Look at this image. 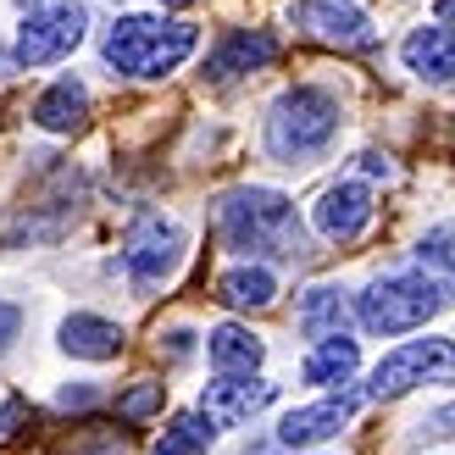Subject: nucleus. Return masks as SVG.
Returning a JSON list of instances; mask_svg holds the SVG:
<instances>
[{
    "label": "nucleus",
    "instance_id": "8",
    "mask_svg": "<svg viewBox=\"0 0 455 455\" xmlns=\"http://www.w3.org/2000/svg\"><path fill=\"white\" fill-rule=\"evenodd\" d=\"M289 22L300 34L333 44V51H372L378 44L372 17L361 12L355 0H300V6H289Z\"/></svg>",
    "mask_w": 455,
    "mask_h": 455
},
{
    "label": "nucleus",
    "instance_id": "13",
    "mask_svg": "<svg viewBox=\"0 0 455 455\" xmlns=\"http://www.w3.org/2000/svg\"><path fill=\"white\" fill-rule=\"evenodd\" d=\"M405 67L427 84H455V28L450 22H434V28H411L400 44Z\"/></svg>",
    "mask_w": 455,
    "mask_h": 455
},
{
    "label": "nucleus",
    "instance_id": "4",
    "mask_svg": "<svg viewBox=\"0 0 455 455\" xmlns=\"http://www.w3.org/2000/svg\"><path fill=\"white\" fill-rule=\"evenodd\" d=\"M339 133V100L328 89L316 84H294L283 89L278 100L267 111V150L278 156V162H311V156H323Z\"/></svg>",
    "mask_w": 455,
    "mask_h": 455
},
{
    "label": "nucleus",
    "instance_id": "3",
    "mask_svg": "<svg viewBox=\"0 0 455 455\" xmlns=\"http://www.w3.org/2000/svg\"><path fill=\"white\" fill-rule=\"evenodd\" d=\"M455 300V294L434 278V272H389L355 294V323L378 333V339H395V333H411L427 328L434 316Z\"/></svg>",
    "mask_w": 455,
    "mask_h": 455
},
{
    "label": "nucleus",
    "instance_id": "17",
    "mask_svg": "<svg viewBox=\"0 0 455 455\" xmlns=\"http://www.w3.org/2000/svg\"><path fill=\"white\" fill-rule=\"evenodd\" d=\"M84 117H89V89H84L78 78H56V84L34 100V123H39L44 133H73Z\"/></svg>",
    "mask_w": 455,
    "mask_h": 455
},
{
    "label": "nucleus",
    "instance_id": "23",
    "mask_svg": "<svg viewBox=\"0 0 455 455\" xmlns=\"http://www.w3.org/2000/svg\"><path fill=\"white\" fill-rule=\"evenodd\" d=\"M17 328H22V311H17L12 300H0V350H6L12 339H17Z\"/></svg>",
    "mask_w": 455,
    "mask_h": 455
},
{
    "label": "nucleus",
    "instance_id": "27",
    "mask_svg": "<svg viewBox=\"0 0 455 455\" xmlns=\"http://www.w3.org/2000/svg\"><path fill=\"white\" fill-rule=\"evenodd\" d=\"M189 339H195L189 328H172V333H167V355H172V361H178V355H189Z\"/></svg>",
    "mask_w": 455,
    "mask_h": 455
},
{
    "label": "nucleus",
    "instance_id": "7",
    "mask_svg": "<svg viewBox=\"0 0 455 455\" xmlns=\"http://www.w3.org/2000/svg\"><path fill=\"white\" fill-rule=\"evenodd\" d=\"M178 261H184V228H178L172 217H162V212L140 217L133 234L123 239V267H128L133 289H145V294L162 289L178 272Z\"/></svg>",
    "mask_w": 455,
    "mask_h": 455
},
{
    "label": "nucleus",
    "instance_id": "24",
    "mask_svg": "<svg viewBox=\"0 0 455 455\" xmlns=\"http://www.w3.org/2000/svg\"><path fill=\"white\" fill-rule=\"evenodd\" d=\"M84 405H95V389L78 383V389H61V411H84Z\"/></svg>",
    "mask_w": 455,
    "mask_h": 455
},
{
    "label": "nucleus",
    "instance_id": "9",
    "mask_svg": "<svg viewBox=\"0 0 455 455\" xmlns=\"http://www.w3.org/2000/svg\"><path fill=\"white\" fill-rule=\"evenodd\" d=\"M372 189L361 184V178H339V184H328L323 195H316V206H311V222H316V234L333 239V244H350L361 239L372 228Z\"/></svg>",
    "mask_w": 455,
    "mask_h": 455
},
{
    "label": "nucleus",
    "instance_id": "29",
    "mask_svg": "<svg viewBox=\"0 0 455 455\" xmlns=\"http://www.w3.org/2000/svg\"><path fill=\"white\" fill-rule=\"evenodd\" d=\"M250 455H278V450H272V444H250Z\"/></svg>",
    "mask_w": 455,
    "mask_h": 455
},
{
    "label": "nucleus",
    "instance_id": "10",
    "mask_svg": "<svg viewBox=\"0 0 455 455\" xmlns=\"http://www.w3.org/2000/svg\"><path fill=\"white\" fill-rule=\"evenodd\" d=\"M278 383H267L256 372H217V383H206L200 395V411H206L212 427H244L256 411H267Z\"/></svg>",
    "mask_w": 455,
    "mask_h": 455
},
{
    "label": "nucleus",
    "instance_id": "11",
    "mask_svg": "<svg viewBox=\"0 0 455 455\" xmlns=\"http://www.w3.org/2000/svg\"><path fill=\"white\" fill-rule=\"evenodd\" d=\"M355 417V395H333V400H316V405H300L278 422V444L283 450H311V444H328L345 434V422Z\"/></svg>",
    "mask_w": 455,
    "mask_h": 455
},
{
    "label": "nucleus",
    "instance_id": "15",
    "mask_svg": "<svg viewBox=\"0 0 455 455\" xmlns=\"http://www.w3.org/2000/svg\"><path fill=\"white\" fill-rule=\"evenodd\" d=\"M217 300L234 306V311H267L272 300H278V278H272V267H261V261L228 267L217 278Z\"/></svg>",
    "mask_w": 455,
    "mask_h": 455
},
{
    "label": "nucleus",
    "instance_id": "28",
    "mask_svg": "<svg viewBox=\"0 0 455 455\" xmlns=\"http://www.w3.org/2000/svg\"><path fill=\"white\" fill-rule=\"evenodd\" d=\"M434 12H439V22H455V0H439Z\"/></svg>",
    "mask_w": 455,
    "mask_h": 455
},
{
    "label": "nucleus",
    "instance_id": "19",
    "mask_svg": "<svg viewBox=\"0 0 455 455\" xmlns=\"http://www.w3.org/2000/svg\"><path fill=\"white\" fill-rule=\"evenodd\" d=\"M206 355H212V367L217 372H256L261 367V355H267V345L250 328H239V323H222V328H212L206 333Z\"/></svg>",
    "mask_w": 455,
    "mask_h": 455
},
{
    "label": "nucleus",
    "instance_id": "21",
    "mask_svg": "<svg viewBox=\"0 0 455 455\" xmlns=\"http://www.w3.org/2000/svg\"><path fill=\"white\" fill-rule=\"evenodd\" d=\"M417 261H422V272H434V278L455 294V228H434V234L417 244Z\"/></svg>",
    "mask_w": 455,
    "mask_h": 455
},
{
    "label": "nucleus",
    "instance_id": "12",
    "mask_svg": "<svg viewBox=\"0 0 455 455\" xmlns=\"http://www.w3.org/2000/svg\"><path fill=\"white\" fill-rule=\"evenodd\" d=\"M272 61H278V39H272L267 28H234L206 56V78L228 84V78H239V73H261V67H272Z\"/></svg>",
    "mask_w": 455,
    "mask_h": 455
},
{
    "label": "nucleus",
    "instance_id": "25",
    "mask_svg": "<svg viewBox=\"0 0 455 455\" xmlns=\"http://www.w3.org/2000/svg\"><path fill=\"white\" fill-rule=\"evenodd\" d=\"M361 172H367V178H389L395 167H389V156H378V150H367V156H361Z\"/></svg>",
    "mask_w": 455,
    "mask_h": 455
},
{
    "label": "nucleus",
    "instance_id": "20",
    "mask_svg": "<svg viewBox=\"0 0 455 455\" xmlns=\"http://www.w3.org/2000/svg\"><path fill=\"white\" fill-rule=\"evenodd\" d=\"M212 434H217V427L206 422V411H184V417H172L162 427V439H156L150 455H206Z\"/></svg>",
    "mask_w": 455,
    "mask_h": 455
},
{
    "label": "nucleus",
    "instance_id": "14",
    "mask_svg": "<svg viewBox=\"0 0 455 455\" xmlns=\"http://www.w3.org/2000/svg\"><path fill=\"white\" fill-rule=\"evenodd\" d=\"M123 328L111 316H89V311H73L61 323V350L78 355V361H117L123 355Z\"/></svg>",
    "mask_w": 455,
    "mask_h": 455
},
{
    "label": "nucleus",
    "instance_id": "5",
    "mask_svg": "<svg viewBox=\"0 0 455 455\" xmlns=\"http://www.w3.org/2000/svg\"><path fill=\"white\" fill-rule=\"evenodd\" d=\"M455 378V345L450 339H405L400 350H389L367 378L372 400H400L417 383H450Z\"/></svg>",
    "mask_w": 455,
    "mask_h": 455
},
{
    "label": "nucleus",
    "instance_id": "1",
    "mask_svg": "<svg viewBox=\"0 0 455 455\" xmlns=\"http://www.w3.org/2000/svg\"><path fill=\"white\" fill-rule=\"evenodd\" d=\"M217 228L228 250L244 256H267V261H294L306 256V228L294 217V206L278 189H234L217 206Z\"/></svg>",
    "mask_w": 455,
    "mask_h": 455
},
{
    "label": "nucleus",
    "instance_id": "22",
    "mask_svg": "<svg viewBox=\"0 0 455 455\" xmlns=\"http://www.w3.org/2000/svg\"><path fill=\"white\" fill-rule=\"evenodd\" d=\"M162 395H167V389H162V383H150V378L133 383L128 395H117V417H123V422H145V417L162 411Z\"/></svg>",
    "mask_w": 455,
    "mask_h": 455
},
{
    "label": "nucleus",
    "instance_id": "6",
    "mask_svg": "<svg viewBox=\"0 0 455 455\" xmlns=\"http://www.w3.org/2000/svg\"><path fill=\"white\" fill-rule=\"evenodd\" d=\"M84 34H89V12L78 0H44L17 28V61L22 67H51L61 56H73L84 44Z\"/></svg>",
    "mask_w": 455,
    "mask_h": 455
},
{
    "label": "nucleus",
    "instance_id": "31",
    "mask_svg": "<svg viewBox=\"0 0 455 455\" xmlns=\"http://www.w3.org/2000/svg\"><path fill=\"white\" fill-rule=\"evenodd\" d=\"M17 6H28V12H34V6H44V0H17Z\"/></svg>",
    "mask_w": 455,
    "mask_h": 455
},
{
    "label": "nucleus",
    "instance_id": "16",
    "mask_svg": "<svg viewBox=\"0 0 455 455\" xmlns=\"http://www.w3.org/2000/svg\"><path fill=\"white\" fill-rule=\"evenodd\" d=\"M361 367V350H355V339L350 333H333V339H316L311 355L300 361V378L316 383V389H333V383H350Z\"/></svg>",
    "mask_w": 455,
    "mask_h": 455
},
{
    "label": "nucleus",
    "instance_id": "2",
    "mask_svg": "<svg viewBox=\"0 0 455 455\" xmlns=\"http://www.w3.org/2000/svg\"><path fill=\"white\" fill-rule=\"evenodd\" d=\"M200 44V28L195 22H167V17H117L106 28V67L123 78H167L172 67H184Z\"/></svg>",
    "mask_w": 455,
    "mask_h": 455
},
{
    "label": "nucleus",
    "instance_id": "18",
    "mask_svg": "<svg viewBox=\"0 0 455 455\" xmlns=\"http://www.w3.org/2000/svg\"><path fill=\"white\" fill-rule=\"evenodd\" d=\"M350 328V300H345V289H333V283H316L300 294V333L306 339H333V333H345Z\"/></svg>",
    "mask_w": 455,
    "mask_h": 455
},
{
    "label": "nucleus",
    "instance_id": "26",
    "mask_svg": "<svg viewBox=\"0 0 455 455\" xmlns=\"http://www.w3.org/2000/svg\"><path fill=\"white\" fill-rule=\"evenodd\" d=\"M422 427H427V434H455V405H444V411H434V417H427Z\"/></svg>",
    "mask_w": 455,
    "mask_h": 455
},
{
    "label": "nucleus",
    "instance_id": "30",
    "mask_svg": "<svg viewBox=\"0 0 455 455\" xmlns=\"http://www.w3.org/2000/svg\"><path fill=\"white\" fill-rule=\"evenodd\" d=\"M162 6H172V12H184V6H195V0H162Z\"/></svg>",
    "mask_w": 455,
    "mask_h": 455
}]
</instances>
